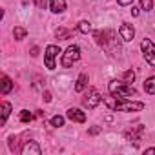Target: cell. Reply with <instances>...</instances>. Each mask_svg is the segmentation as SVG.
Masks as SVG:
<instances>
[{"label": "cell", "instance_id": "6da1fadb", "mask_svg": "<svg viewBox=\"0 0 155 155\" xmlns=\"http://www.w3.org/2000/svg\"><path fill=\"white\" fill-rule=\"evenodd\" d=\"M111 111H140L144 110V102H128L122 97H113V99H104L102 101Z\"/></svg>", "mask_w": 155, "mask_h": 155}, {"label": "cell", "instance_id": "7a4b0ae2", "mask_svg": "<svg viewBox=\"0 0 155 155\" xmlns=\"http://www.w3.org/2000/svg\"><path fill=\"white\" fill-rule=\"evenodd\" d=\"M108 90H110V93L113 97H122V99H128V97H135L137 95V90L131 84L119 82V81H111L110 86H108Z\"/></svg>", "mask_w": 155, "mask_h": 155}, {"label": "cell", "instance_id": "3957f363", "mask_svg": "<svg viewBox=\"0 0 155 155\" xmlns=\"http://www.w3.org/2000/svg\"><path fill=\"white\" fill-rule=\"evenodd\" d=\"M79 58H81V48L79 46H69L66 49V53L62 55V68L73 66V62H77Z\"/></svg>", "mask_w": 155, "mask_h": 155}, {"label": "cell", "instance_id": "277c9868", "mask_svg": "<svg viewBox=\"0 0 155 155\" xmlns=\"http://www.w3.org/2000/svg\"><path fill=\"white\" fill-rule=\"evenodd\" d=\"M140 48H142V53H144L146 62L155 68V46H153V42H151L150 38H144V40L140 42Z\"/></svg>", "mask_w": 155, "mask_h": 155}, {"label": "cell", "instance_id": "5b68a950", "mask_svg": "<svg viewBox=\"0 0 155 155\" xmlns=\"http://www.w3.org/2000/svg\"><path fill=\"white\" fill-rule=\"evenodd\" d=\"M60 53V48L58 46H48L46 48V68L49 71L55 69V57Z\"/></svg>", "mask_w": 155, "mask_h": 155}, {"label": "cell", "instance_id": "8992f818", "mask_svg": "<svg viewBox=\"0 0 155 155\" xmlns=\"http://www.w3.org/2000/svg\"><path fill=\"white\" fill-rule=\"evenodd\" d=\"M104 99H102V95L99 93V91H95V90H91L90 91V95L84 99V106L86 108H90V110H93V108H97V104H101Z\"/></svg>", "mask_w": 155, "mask_h": 155}, {"label": "cell", "instance_id": "52a82bcc", "mask_svg": "<svg viewBox=\"0 0 155 155\" xmlns=\"http://www.w3.org/2000/svg\"><path fill=\"white\" fill-rule=\"evenodd\" d=\"M40 153H42V150L35 140H28L22 146V155H40Z\"/></svg>", "mask_w": 155, "mask_h": 155}, {"label": "cell", "instance_id": "ba28073f", "mask_svg": "<svg viewBox=\"0 0 155 155\" xmlns=\"http://www.w3.org/2000/svg\"><path fill=\"white\" fill-rule=\"evenodd\" d=\"M142 133H144V126H137V128H133V130H128L124 135H126V139H128V140H133L135 144H139V140H140Z\"/></svg>", "mask_w": 155, "mask_h": 155}, {"label": "cell", "instance_id": "9c48e42d", "mask_svg": "<svg viewBox=\"0 0 155 155\" xmlns=\"http://www.w3.org/2000/svg\"><path fill=\"white\" fill-rule=\"evenodd\" d=\"M68 119L69 120H73V122H86V113L84 111H81V110H77V108H71V110H68Z\"/></svg>", "mask_w": 155, "mask_h": 155}, {"label": "cell", "instance_id": "30bf717a", "mask_svg": "<svg viewBox=\"0 0 155 155\" xmlns=\"http://www.w3.org/2000/svg\"><path fill=\"white\" fill-rule=\"evenodd\" d=\"M133 37H135V29H133L130 24H122V26H120V38H122L124 42H131Z\"/></svg>", "mask_w": 155, "mask_h": 155}, {"label": "cell", "instance_id": "8fae6325", "mask_svg": "<svg viewBox=\"0 0 155 155\" xmlns=\"http://www.w3.org/2000/svg\"><path fill=\"white\" fill-rule=\"evenodd\" d=\"M49 8L53 13H62L66 9V0H49Z\"/></svg>", "mask_w": 155, "mask_h": 155}, {"label": "cell", "instance_id": "7c38bea8", "mask_svg": "<svg viewBox=\"0 0 155 155\" xmlns=\"http://www.w3.org/2000/svg\"><path fill=\"white\" fill-rule=\"evenodd\" d=\"M86 86H88V75L82 73V75L79 77V81H77V84H75V91H84Z\"/></svg>", "mask_w": 155, "mask_h": 155}, {"label": "cell", "instance_id": "4fadbf2b", "mask_svg": "<svg viewBox=\"0 0 155 155\" xmlns=\"http://www.w3.org/2000/svg\"><path fill=\"white\" fill-rule=\"evenodd\" d=\"M13 90V82H11V79H9V77H2V90H0V91H2V95H8L9 91Z\"/></svg>", "mask_w": 155, "mask_h": 155}, {"label": "cell", "instance_id": "5bb4252c", "mask_svg": "<svg viewBox=\"0 0 155 155\" xmlns=\"http://www.w3.org/2000/svg\"><path fill=\"white\" fill-rule=\"evenodd\" d=\"M144 91L150 95H155V77H150V79L144 81Z\"/></svg>", "mask_w": 155, "mask_h": 155}, {"label": "cell", "instance_id": "9a60e30c", "mask_svg": "<svg viewBox=\"0 0 155 155\" xmlns=\"http://www.w3.org/2000/svg\"><path fill=\"white\" fill-rule=\"evenodd\" d=\"M9 111H11V104L9 102H2V119H0V124H6L8 117H9Z\"/></svg>", "mask_w": 155, "mask_h": 155}, {"label": "cell", "instance_id": "2e32d148", "mask_svg": "<svg viewBox=\"0 0 155 155\" xmlns=\"http://www.w3.org/2000/svg\"><path fill=\"white\" fill-rule=\"evenodd\" d=\"M71 35H73V31H69V29H62V28L57 29V37H58L60 40H68Z\"/></svg>", "mask_w": 155, "mask_h": 155}, {"label": "cell", "instance_id": "e0dca14e", "mask_svg": "<svg viewBox=\"0 0 155 155\" xmlns=\"http://www.w3.org/2000/svg\"><path fill=\"white\" fill-rule=\"evenodd\" d=\"M122 81H124L126 84H131V82L135 81V73H133L131 69H128V71H124V75H122Z\"/></svg>", "mask_w": 155, "mask_h": 155}, {"label": "cell", "instance_id": "ac0fdd59", "mask_svg": "<svg viewBox=\"0 0 155 155\" xmlns=\"http://www.w3.org/2000/svg\"><path fill=\"white\" fill-rule=\"evenodd\" d=\"M79 31H81V33H90V31H91V24L86 22V20L79 22Z\"/></svg>", "mask_w": 155, "mask_h": 155}, {"label": "cell", "instance_id": "d6986e66", "mask_svg": "<svg viewBox=\"0 0 155 155\" xmlns=\"http://www.w3.org/2000/svg\"><path fill=\"white\" fill-rule=\"evenodd\" d=\"M51 126H55V128H60V126H64V117H60V115H55V117L51 119Z\"/></svg>", "mask_w": 155, "mask_h": 155}, {"label": "cell", "instance_id": "ffe728a7", "mask_svg": "<svg viewBox=\"0 0 155 155\" xmlns=\"http://www.w3.org/2000/svg\"><path fill=\"white\" fill-rule=\"evenodd\" d=\"M13 35H15V38H18V40H20V38H24V37L28 35V31H26L24 28H15Z\"/></svg>", "mask_w": 155, "mask_h": 155}, {"label": "cell", "instance_id": "44dd1931", "mask_svg": "<svg viewBox=\"0 0 155 155\" xmlns=\"http://www.w3.org/2000/svg\"><path fill=\"white\" fill-rule=\"evenodd\" d=\"M20 120H22V122H31V120H33V113L22 111V113H20Z\"/></svg>", "mask_w": 155, "mask_h": 155}, {"label": "cell", "instance_id": "7402d4cb", "mask_svg": "<svg viewBox=\"0 0 155 155\" xmlns=\"http://www.w3.org/2000/svg\"><path fill=\"white\" fill-rule=\"evenodd\" d=\"M140 6H142L144 11H150L151 6H153V2H151V0H140Z\"/></svg>", "mask_w": 155, "mask_h": 155}, {"label": "cell", "instance_id": "603a6c76", "mask_svg": "<svg viewBox=\"0 0 155 155\" xmlns=\"http://www.w3.org/2000/svg\"><path fill=\"white\" fill-rule=\"evenodd\" d=\"M33 2H35V6H37L38 9H44V8H46V0H33Z\"/></svg>", "mask_w": 155, "mask_h": 155}, {"label": "cell", "instance_id": "cb8c5ba5", "mask_svg": "<svg viewBox=\"0 0 155 155\" xmlns=\"http://www.w3.org/2000/svg\"><path fill=\"white\" fill-rule=\"evenodd\" d=\"M117 2H119V6H130L133 0H117Z\"/></svg>", "mask_w": 155, "mask_h": 155}, {"label": "cell", "instance_id": "d4e9b609", "mask_svg": "<svg viewBox=\"0 0 155 155\" xmlns=\"http://www.w3.org/2000/svg\"><path fill=\"white\" fill-rule=\"evenodd\" d=\"M131 15H133V17H139V8L133 6V8H131Z\"/></svg>", "mask_w": 155, "mask_h": 155}, {"label": "cell", "instance_id": "484cf974", "mask_svg": "<svg viewBox=\"0 0 155 155\" xmlns=\"http://www.w3.org/2000/svg\"><path fill=\"white\" fill-rule=\"evenodd\" d=\"M44 101H46V102H49V101H51V93H49V91H46V93H44Z\"/></svg>", "mask_w": 155, "mask_h": 155}, {"label": "cell", "instance_id": "4316f807", "mask_svg": "<svg viewBox=\"0 0 155 155\" xmlns=\"http://www.w3.org/2000/svg\"><path fill=\"white\" fill-rule=\"evenodd\" d=\"M99 131H101V128H97V126H95V128H91V130H90V133H91V135H97V133H99Z\"/></svg>", "mask_w": 155, "mask_h": 155}, {"label": "cell", "instance_id": "83f0119b", "mask_svg": "<svg viewBox=\"0 0 155 155\" xmlns=\"http://www.w3.org/2000/svg\"><path fill=\"white\" fill-rule=\"evenodd\" d=\"M31 55L37 57V55H38V48H33V49H31Z\"/></svg>", "mask_w": 155, "mask_h": 155}, {"label": "cell", "instance_id": "f1b7e54d", "mask_svg": "<svg viewBox=\"0 0 155 155\" xmlns=\"http://www.w3.org/2000/svg\"><path fill=\"white\" fill-rule=\"evenodd\" d=\"M146 153H155V148H148V150H146Z\"/></svg>", "mask_w": 155, "mask_h": 155}]
</instances>
